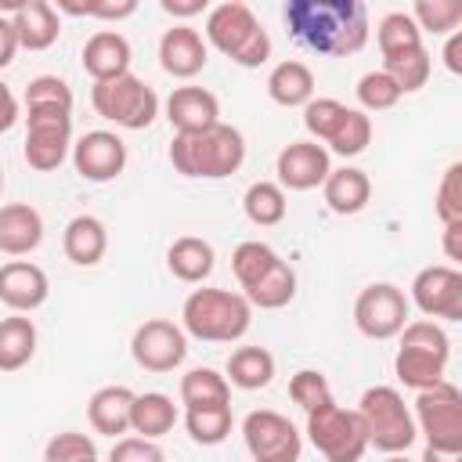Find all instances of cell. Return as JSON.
<instances>
[{"label": "cell", "mask_w": 462, "mask_h": 462, "mask_svg": "<svg viewBox=\"0 0 462 462\" xmlns=\"http://www.w3.org/2000/svg\"><path fill=\"white\" fill-rule=\"evenodd\" d=\"M134 390L130 386H101L94 390V397L87 401V419L94 426V433L105 437H123L130 430V408H134Z\"/></svg>", "instance_id": "obj_23"}, {"label": "cell", "mask_w": 462, "mask_h": 462, "mask_svg": "<svg viewBox=\"0 0 462 462\" xmlns=\"http://www.w3.org/2000/svg\"><path fill=\"white\" fill-rule=\"evenodd\" d=\"M444 65L458 76L462 72V32H451L448 43H444Z\"/></svg>", "instance_id": "obj_52"}, {"label": "cell", "mask_w": 462, "mask_h": 462, "mask_svg": "<svg viewBox=\"0 0 462 462\" xmlns=\"http://www.w3.org/2000/svg\"><path fill=\"white\" fill-rule=\"evenodd\" d=\"M415 433L426 437V448L462 451V393L448 379L415 397Z\"/></svg>", "instance_id": "obj_8"}, {"label": "cell", "mask_w": 462, "mask_h": 462, "mask_svg": "<svg viewBox=\"0 0 462 462\" xmlns=\"http://www.w3.org/2000/svg\"><path fill=\"white\" fill-rule=\"evenodd\" d=\"M242 209L256 227H274V224L285 220L289 202H285V191L274 180H253L242 195Z\"/></svg>", "instance_id": "obj_33"}, {"label": "cell", "mask_w": 462, "mask_h": 462, "mask_svg": "<svg viewBox=\"0 0 462 462\" xmlns=\"http://www.w3.org/2000/svg\"><path fill=\"white\" fill-rule=\"evenodd\" d=\"M97 448L87 433H76V430H65V433H54L43 448V462H79V458H94Z\"/></svg>", "instance_id": "obj_45"}, {"label": "cell", "mask_w": 462, "mask_h": 462, "mask_svg": "<svg viewBox=\"0 0 462 462\" xmlns=\"http://www.w3.org/2000/svg\"><path fill=\"white\" fill-rule=\"evenodd\" d=\"M411 303L426 318L462 321V271L451 263H430L411 278Z\"/></svg>", "instance_id": "obj_13"}, {"label": "cell", "mask_w": 462, "mask_h": 462, "mask_svg": "<svg viewBox=\"0 0 462 462\" xmlns=\"http://www.w3.org/2000/svg\"><path fill=\"white\" fill-rule=\"evenodd\" d=\"M79 462H97V455H94V458H79Z\"/></svg>", "instance_id": "obj_55"}, {"label": "cell", "mask_w": 462, "mask_h": 462, "mask_svg": "<svg viewBox=\"0 0 462 462\" xmlns=\"http://www.w3.org/2000/svg\"><path fill=\"white\" fill-rule=\"evenodd\" d=\"M249 325H253V307L242 292L231 289H195L180 307L184 336L206 343H235L249 332Z\"/></svg>", "instance_id": "obj_3"}, {"label": "cell", "mask_w": 462, "mask_h": 462, "mask_svg": "<svg viewBox=\"0 0 462 462\" xmlns=\"http://www.w3.org/2000/svg\"><path fill=\"white\" fill-rule=\"evenodd\" d=\"M386 462H408V458H404V455H390Z\"/></svg>", "instance_id": "obj_54"}, {"label": "cell", "mask_w": 462, "mask_h": 462, "mask_svg": "<svg viewBox=\"0 0 462 462\" xmlns=\"http://www.w3.org/2000/svg\"><path fill=\"white\" fill-rule=\"evenodd\" d=\"M289 397H292V404H300L303 411H314V408L336 401L328 379H325L321 372H314V368H300V372L289 379Z\"/></svg>", "instance_id": "obj_42"}, {"label": "cell", "mask_w": 462, "mask_h": 462, "mask_svg": "<svg viewBox=\"0 0 462 462\" xmlns=\"http://www.w3.org/2000/svg\"><path fill=\"white\" fill-rule=\"evenodd\" d=\"M383 72L401 87V94H415V90L426 87V79H430V72H433V58H430L426 47H415V51L383 58Z\"/></svg>", "instance_id": "obj_35"}, {"label": "cell", "mask_w": 462, "mask_h": 462, "mask_svg": "<svg viewBox=\"0 0 462 462\" xmlns=\"http://www.w3.org/2000/svg\"><path fill=\"white\" fill-rule=\"evenodd\" d=\"M90 105H94V112L101 119H108V123H116L123 130H144L159 116V94L134 72L105 79V83H94Z\"/></svg>", "instance_id": "obj_7"}, {"label": "cell", "mask_w": 462, "mask_h": 462, "mask_svg": "<svg viewBox=\"0 0 462 462\" xmlns=\"http://www.w3.org/2000/svg\"><path fill=\"white\" fill-rule=\"evenodd\" d=\"M130 354L144 372H173L188 357V336L166 318H148L130 339Z\"/></svg>", "instance_id": "obj_14"}, {"label": "cell", "mask_w": 462, "mask_h": 462, "mask_svg": "<svg viewBox=\"0 0 462 462\" xmlns=\"http://www.w3.org/2000/svg\"><path fill=\"white\" fill-rule=\"evenodd\" d=\"M267 94L282 108H300V105H307L314 97V72L296 58L278 61L271 69V76H267Z\"/></svg>", "instance_id": "obj_26"}, {"label": "cell", "mask_w": 462, "mask_h": 462, "mask_svg": "<svg viewBox=\"0 0 462 462\" xmlns=\"http://www.w3.org/2000/svg\"><path fill=\"white\" fill-rule=\"evenodd\" d=\"M397 336H401V350L393 357L397 379L411 390H433L437 383H444V368L451 357L448 332L437 321L419 318V321H408Z\"/></svg>", "instance_id": "obj_5"}, {"label": "cell", "mask_w": 462, "mask_h": 462, "mask_svg": "<svg viewBox=\"0 0 462 462\" xmlns=\"http://www.w3.org/2000/svg\"><path fill=\"white\" fill-rule=\"evenodd\" d=\"M444 256L451 260V267L462 260V224H444Z\"/></svg>", "instance_id": "obj_50"}, {"label": "cell", "mask_w": 462, "mask_h": 462, "mask_svg": "<svg viewBox=\"0 0 462 462\" xmlns=\"http://www.w3.org/2000/svg\"><path fill=\"white\" fill-rule=\"evenodd\" d=\"M231 386L238 390H260L274 379V354L263 346H238L227 357V375Z\"/></svg>", "instance_id": "obj_30"}, {"label": "cell", "mask_w": 462, "mask_h": 462, "mask_svg": "<svg viewBox=\"0 0 462 462\" xmlns=\"http://www.w3.org/2000/svg\"><path fill=\"white\" fill-rule=\"evenodd\" d=\"M368 141H372V119H368V112L346 108V116L336 126V134L328 137V148L325 152H336V155L350 159V155H361L368 148Z\"/></svg>", "instance_id": "obj_39"}, {"label": "cell", "mask_w": 462, "mask_h": 462, "mask_svg": "<svg viewBox=\"0 0 462 462\" xmlns=\"http://www.w3.org/2000/svg\"><path fill=\"white\" fill-rule=\"evenodd\" d=\"M61 249H65V256H69L72 263L94 267V263H101V256H105V249H108V231H105V224H101L97 217L79 213V217H72V220L65 224Z\"/></svg>", "instance_id": "obj_25"}, {"label": "cell", "mask_w": 462, "mask_h": 462, "mask_svg": "<svg viewBox=\"0 0 462 462\" xmlns=\"http://www.w3.org/2000/svg\"><path fill=\"white\" fill-rule=\"evenodd\" d=\"M180 404H184V411L231 404V383L217 368H191L180 375Z\"/></svg>", "instance_id": "obj_31"}, {"label": "cell", "mask_w": 462, "mask_h": 462, "mask_svg": "<svg viewBox=\"0 0 462 462\" xmlns=\"http://www.w3.org/2000/svg\"><path fill=\"white\" fill-rule=\"evenodd\" d=\"M401 97H404L401 87H397L383 69L365 72V76L357 79V101H361V112H386V108H393Z\"/></svg>", "instance_id": "obj_40"}, {"label": "cell", "mask_w": 462, "mask_h": 462, "mask_svg": "<svg viewBox=\"0 0 462 462\" xmlns=\"http://www.w3.org/2000/svg\"><path fill=\"white\" fill-rule=\"evenodd\" d=\"M321 191H325V202H328L332 213L354 217V213H361V209L368 206V199H372V180H368V173L357 170V166H339V170H328Z\"/></svg>", "instance_id": "obj_24"}, {"label": "cell", "mask_w": 462, "mask_h": 462, "mask_svg": "<svg viewBox=\"0 0 462 462\" xmlns=\"http://www.w3.org/2000/svg\"><path fill=\"white\" fill-rule=\"evenodd\" d=\"M278 260H282V256H278L267 242H238L235 253H231V271H235L238 285L249 289V285H256Z\"/></svg>", "instance_id": "obj_37"}, {"label": "cell", "mask_w": 462, "mask_h": 462, "mask_svg": "<svg viewBox=\"0 0 462 462\" xmlns=\"http://www.w3.org/2000/svg\"><path fill=\"white\" fill-rule=\"evenodd\" d=\"M58 11L65 14H79V18H130L137 11V0H101V4H72V0H58Z\"/></svg>", "instance_id": "obj_46"}, {"label": "cell", "mask_w": 462, "mask_h": 462, "mask_svg": "<svg viewBox=\"0 0 462 462\" xmlns=\"http://www.w3.org/2000/svg\"><path fill=\"white\" fill-rule=\"evenodd\" d=\"M166 119L177 134H199L220 123V101L206 87H177L166 97Z\"/></svg>", "instance_id": "obj_19"}, {"label": "cell", "mask_w": 462, "mask_h": 462, "mask_svg": "<svg viewBox=\"0 0 462 462\" xmlns=\"http://www.w3.org/2000/svg\"><path fill=\"white\" fill-rule=\"evenodd\" d=\"M357 419L365 426L368 448H379L386 455H401L415 444V419L404 404V397L393 386H368L357 401Z\"/></svg>", "instance_id": "obj_6"}, {"label": "cell", "mask_w": 462, "mask_h": 462, "mask_svg": "<svg viewBox=\"0 0 462 462\" xmlns=\"http://www.w3.org/2000/svg\"><path fill=\"white\" fill-rule=\"evenodd\" d=\"M14 123H18V97H14V90L0 79V134H7Z\"/></svg>", "instance_id": "obj_48"}, {"label": "cell", "mask_w": 462, "mask_h": 462, "mask_svg": "<svg viewBox=\"0 0 462 462\" xmlns=\"http://www.w3.org/2000/svg\"><path fill=\"white\" fill-rule=\"evenodd\" d=\"M162 11L173 18H191L206 11V0H162Z\"/></svg>", "instance_id": "obj_51"}, {"label": "cell", "mask_w": 462, "mask_h": 462, "mask_svg": "<svg viewBox=\"0 0 462 462\" xmlns=\"http://www.w3.org/2000/svg\"><path fill=\"white\" fill-rule=\"evenodd\" d=\"M166 263H170L173 278L195 285V282H206V278L213 274V267H217V253H213V245H209L206 238H199V235H184V238H177V242L170 245Z\"/></svg>", "instance_id": "obj_27"}, {"label": "cell", "mask_w": 462, "mask_h": 462, "mask_svg": "<svg viewBox=\"0 0 462 462\" xmlns=\"http://www.w3.org/2000/svg\"><path fill=\"white\" fill-rule=\"evenodd\" d=\"M25 108H65V112H72V87L61 76H36L25 87Z\"/></svg>", "instance_id": "obj_43"}, {"label": "cell", "mask_w": 462, "mask_h": 462, "mask_svg": "<svg viewBox=\"0 0 462 462\" xmlns=\"http://www.w3.org/2000/svg\"><path fill=\"white\" fill-rule=\"evenodd\" d=\"M51 282L43 274V267L29 263V260H11L0 267V303H7L14 314H29L36 307L47 303Z\"/></svg>", "instance_id": "obj_17"}, {"label": "cell", "mask_w": 462, "mask_h": 462, "mask_svg": "<svg viewBox=\"0 0 462 462\" xmlns=\"http://www.w3.org/2000/svg\"><path fill=\"white\" fill-rule=\"evenodd\" d=\"M206 61H209V47H206V40H202L199 29L173 25V29L162 32V40H159V65L170 76L191 79V76H199L206 69Z\"/></svg>", "instance_id": "obj_18"}, {"label": "cell", "mask_w": 462, "mask_h": 462, "mask_svg": "<svg viewBox=\"0 0 462 462\" xmlns=\"http://www.w3.org/2000/svg\"><path fill=\"white\" fill-rule=\"evenodd\" d=\"M11 25H14V36H18V47H25V51H47L61 32L58 7L47 4V0L14 4L11 7Z\"/></svg>", "instance_id": "obj_21"}, {"label": "cell", "mask_w": 462, "mask_h": 462, "mask_svg": "<svg viewBox=\"0 0 462 462\" xmlns=\"http://www.w3.org/2000/svg\"><path fill=\"white\" fill-rule=\"evenodd\" d=\"M43 242V217L29 202L0 206V253L25 256Z\"/></svg>", "instance_id": "obj_22"}, {"label": "cell", "mask_w": 462, "mask_h": 462, "mask_svg": "<svg viewBox=\"0 0 462 462\" xmlns=\"http://www.w3.org/2000/svg\"><path fill=\"white\" fill-rule=\"evenodd\" d=\"M242 437L253 462H300L303 437L282 411H271V408L249 411L242 419Z\"/></svg>", "instance_id": "obj_11"}, {"label": "cell", "mask_w": 462, "mask_h": 462, "mask_svg": "<svg viewBox=\"0 0 462 462\" xmlns=\"http://www.w3.org/2000/svg\"><path fill=\"white\" fill-rule=\"evenodd\" d=\"M14 54H18L14 25H11V18H4V14H0V69H7V65L14 61Z\"/></svg>", "instance_id": "obj_49"}, {"label": "cell", "mask_w": 462, "mask_h": 462, "mask_svg": "<svg viewBox=\"0 0 462 462\" xmlns=\"http://www.w3.org/2000/svg\"><path fill=\"white\" fill-rule=\"evenodd\" d=\"M72 166H76L79 177H87L94 184L116 180L126 166V144H123L119 134L90 130L72 144Z\"/></svg>", "instance_id": "obj_16"}, {"label": "cell", "mask_w": 462, "mask_h": 462, "mask_svg": "<svg viewBox=\"0 0 462 462\" xmlns=\"http://www.w3.org/2000/svg\"><path fill=\"white\" fill-rule=\"evenodd\" d=\"M375 40H379L383 58H393V54H404V51L422 47V32H419V25L411 22L408 11H390V14H383L379 25H375Z\"/></svg>", "instance_id": "obj_36"}, {"label": "cell", "mask_w": 462, "mask_h": 462, "mask_svg": "<svg viewBox=\"0 0 462 462\" xmlns=\"http://www.w3.org/2000/svg\"><path fill=\"white\" fill-rule=\"evenodd\" d=\"M419 462H462V451H440V448H422Z\"/></svg>", "instance_id": "obj_53"}, {"label": "cell", "mask_w": 462, "mask_h": 462, "mask_svg": "<svg viewBox=\"0 0 462 462\" xmlns=\"http://www.w3.org/2000/svg\"><path fill=\"white\" fill-rule=\"evenodd\" d=\"M108 462H166L162 448L155 440H144V437H119L112 444V455Z\"/></svg>", "instance_id": "obj_47"}, {"label": "cell", "mask_w": 462, "mask_h": 462, "mask_svg": "<svg viewBox=\"0 0 462 462\" xmlns=\"http://www.w3.org/2000/svg\"><path fill=\"white\" fill-rule=\"evenodd\" d=\"M0 188H4V170H0Z\"/></svg>", "instance_id": "obj_56"}, {"label": "cell", "mask_w": 462, "mask_h": 462, "mask_svg": "<svg viewBox=\"0 0 462 462\" xmlns=\"http://www.w3.org/2000/svg\"><path fill=\"white\" fill-rule=\"evenodd\" d=\"M242 296L249 300V307L278 310V307H285V303L296 296V271H292L285 260H278V263H274L256 285H249Z\"/></svg>", "instance_id": "obj_32"}, {"label": "cell", "mask_w": 462, "mask_h": 462, "mask_svg": "<svg viewBox=\"0 0 462 462\" xmlns=\"http://www.w3.org/2000/svg\"><path fill=\"white\" fill-rule=\"evenodd\" d=\"M343 116H346V105L336 101V97H310L303 105V126H307V134L314 141H325V144L336 134V126L343 123Z\"/></svg>", "instance_id": "obj_41"}, {"label": "cell", "mask_w": 462, "mask_h": 462, "mask_svg": "<svg viewBox=\"0 0 462 462\" xmlns=\"http://www.w3.org/2000/svg\"><path fill=\"white\" fill-rule=\"evenodd\" d=\"M408 14L419 25V32L451 36L458 29V22H462V4L458 0H419Z\"/></svg>", "instance_id": "obj_38"}, {"label": "cell", "mask_w": 462, "mask_h": 462, "mask_svg": "<svg viewBox=\"0 0 462 462\" xmlns=\"http://www.w3.org/2000/svg\"><path fill=\"white\" fill-rule=\"evenodd\" d=\"M177 426V404L166 393H137L130 408V430L144 440H159Z\"/></svg>", "instance_id": "obj_28"}, {"label": "cell", "mask_w": 462, "mask_h": 462, "mask_svg": "<svg viewBox=\"0 0 462 462\" xmlns=\"http://www.w3.org/2000/svg\"><path fill=\"white\" fill-rule=\"evenodd\" d=\"M282 18L289 32L318 54L346 58L368 43V7L361 0H289Z\"/></svg>", "instance_id": "obj_1"}, {"label": "cell", "mask_w": 462, "mask_h": 462, "mask_svg": "<svg viewBox=\"0 0 462 462\" xmlns=\"http://www.w3.org/2000/svg\"><path fill=\"white\" fill-rule=\"evenodd\" d=\"M25 162L40 173H51L72 152V112L65 108H25Z\"/></svg>", "instance_id": "obj_10"}, {"label": "cell", "mask_w": 462, "mask_h": 462, "mask_svg": "<svg viewBox=\"0 0 462 462\" xmlns=\"http://www.w3.org/2000/svg\"><path fill=\"white\" fill-rule=\"evenodd\" d=\"M36 354V325L25 314L0 318V372H18Z\"/></svg>", "instance_id": "obj_29"}, {"label": "cell", "mask_w": 462, "mask_h": 462, "mask_svg": "<svg viewBox=\"0 0 462 462\" xmlns=\"http://www.w3.org/2000/svg\"><path fill=\"white\" fill-rule=\"evenodd\" d=\"M206 40L242 69H260L271 58V36L242 0H224L206 14Z\"/></svg>", "instance_id": "obj_4"}, {"label": "cell", "mask_w": 462, "mask_h": 462, "mask_svg": "<svg viewBox=\"0 0 462 462\" xmlns=\"http://www.w3.org/2000/svg\"><path fill=\"white\" fill-rule=\"evenodd\" d=\"M83 69L94 83L116 79L130 72V43L123 32L116 29H97L87 43H83Z\"/></svg>", "instance_id": "obj_20"}, {"label": "cell", "mask_w": 462, "mask_h": 462, "mask_svg": "<svg viewBox=\"0 0 462 462\" xmlns=\"http://www.w3.org/2000/svg\"><path fill=\"white\" fill-rule=\"evenodd\" d=\"M437 217L440 224H462V162H451L437 184Z\"/></svg>", "instance_id": "obj_44"}, {"label": "cell", "mask_w": 462, "mask_h": 462, "mask_svg": "<svg viewBox=\"0 0 462 462\" xmlns=\"http://www.w3.org/2000/svg\"><path fill=\"white\" fill-rule=\"evenodd\" d=\"M307 437L328 462H361V455L368 451V437L357 411H346L336 401L307 411Z\"/></svg>", "instance_id": "obj_9"}, {"label": "cell", "mask_w": 462, "mask_h": 462, "mask_svg": "<svg viewBox=\"0 0 462 462\" xmlns=\"http://www.w3.org/2000/svg\"><path fill=\"white\" fill-rule=\"evenodd\" d=\"M408 296L393 282H372L354 300V325L368 339H390L408 325Z\"/></svg>", "instance_id": "obj_12"}, {"label": "cell", "mask_w": 462, "mask_h": 462, "mask_svg": "<svg viewBox=\"0 0 462 462\" xmlns=\"http://www.w3.org/2000/svg\"><path fill=\"white\" fill-rule=\"evenodd\" d=\"M170 162L184 177L220 180V177H231L245 162V137L227 123H217L199 134H173Z\"/></svg>", "instance_id": "obj_2"}, {"label": "cell", "mask_w": 462, "mask_h": 462, "mask_svg": "<svg viewBox=\"0 0 462 462\" xmlns=\"http://www.w3.org/2000/svg\"><path fill=\"white\" fill-rule=\"evenodd\" d=\"M184 426H188V437L202 448H213V444H224L231 426H235V415H231V404H217V408H188L184 411Z\"/></svg>", "instance_id": "obj_34"}, {"label": "cell", "mask_w": 462, "mask_h": 462, "mask_svg": "<svg viewBox=\"0 0 462 462\" xmlns=\"http://www.w3.org/2000/svg\"><path fill=\"white\" fill-rule=\"evenodd\" d=\"M332 170V159L325 152V144L318 141H289L282 152H278V162H274V173H278V188L285 191H310L318 184H325Z\"/></svg>", "instance_id": "obj_15"}]
</instances>
